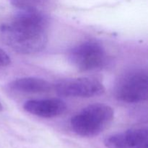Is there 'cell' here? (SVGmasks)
I'll return each instance as SVG.
<instances>
[{"label": "cell", "instance_id": "1", "mask_svg": "<svg viewBox=\"0 0 148 148\" xmlns=\"http://www.w3.org/2000/svg\"><path fill=\"white\" fill-rule=\"evenodd\" d=\"M49 21L37 10H24L0 27V37L7 46L23 54L43 50L48 42Z\"/></svg>", "mask_w": 148, "mask_h": 148}, {"label": "cell", "instance_id": "2", "mask_svg": "<svg viewBox=\"0 0 148 148\" xmlns=\"http://www.w3.org/2000/svg\"><path fill=\"white\" fill-rule=\"evenodd\" d=\"M114 110L104 103H94L75 114L70 121L74 132L82 137H94L102 132L113 121Z\"/></svg>", "mask_w": 148, "mask_h": 148}, {"label": "cell", "instance_id": "3", "mask_svg": "<svg viewBox=\"0 0 148 148\" xmlns=\"http://www.w3.org/2000/svg\"><path fill=\"white\" fill-rule=\"evenodd\" d=\"M69 62L80 71L101 69L107 62V54L103 46L96 40H88L72 48L68 54Z\"/></svg>", "mask_w": 148, "mask_h": 148}, {"label": "cell", "instance_id": "4", "mask_svg": "<svg viewBox=\"0 0 148 148\" xmlns=\"http://www.w3.org/2000/svg\"><path fill=\"white\" fill-rule=\"evenodd\" d=\"M148 77L146 71L135 69L123 75L116 83L114 94L119 101L134 103L147 99Z\"/></svg>", "mask_w": 148, "mask_h": 148}, {"label": "cell", "instance_id": "5", "mask_svg": "<svg viewBox=\"0 0 148 148\" xmlns=\"http://www.w3.org/2000/svg\"><path fill=\"white\" fill-rule=\"evenodd\" d=\"M54 87L59 95L66 97L91 98L105 92V88L100 81L89 77L64 79L58 82Z\"/></svg>", "mask_w": 148, "mask_h": 148}, {"label": "cell", "instance_id": "6", "mask_svg": "<svg viewBox=\"0 0 148 148\" xmlns=\"http://www.w3.org/2000/svg\"><path fill=\"white\" fill-rule=\"evenodd\" d=\"M105 145L109 148H148L147 129L127 130L107 137Z\"/></svg>", "mask_w": 148, "mask_h": 148}, {"label": "cell", "instance_id": "7", "mask_svg": "<svg viewBox=\"0 0 148 148\" xmlns=\"http://www.w3.org/2000/svg\"><path fill=\"white\" fill-rule=\"evenodd\" d=\"M23 108L27 112L43 118H53L65 112V103L58 98L36 99L26 101Z\"/></svg>", "mask_w": 148, "mask_h": 148}, {"label": "cell", "instance_id": "8", "mask_svg": "<svg viewBox=\"0 0 148 148\" xmlns=\"http://www.w3.org/2000/svg\"><path fill=\"white\" fill-rule=\"evenodd\" d=\"M9 89L23 93H40L50 90L51 85L45 79L37 77H22L12 81Z\"/></svg>", "mask_w": 148, "mask_h": 148}, {"label": "cell", "instance_id": "9", "mask_svg": "<svg viewBox=\"0 0 148 148\" xmlns=\"http://www.w3.org/2000/svg\"><path fill=\"white\" fill-rule=\"evenodd\" d=\"M46 0H9L13 6L22 10H36Z\"/></svg>", "mask_w": 148, "mask_h": 148}, {"label": "cell", "instance_id": "10", "mask_svg": "<svg viewBox=\"0 0 148 148\" xmlns=\"http://www.w3.org/2000/svg\"><path fill=\"white\" fill-rule=\"evenodd\" d=\"M10 62H11V59L9 55L4 50L0 49V67L8 66Z\"/></svg>", "mask_w": 148, "mask_h": 148}, {"label": "cell", "instance_id": "11", "mask_svg": "<svg viewBox=\"0 0 148 148\" xmlns=\"http://www.w3.org/2000/svg\"><path fill=\"white\" fill-rule=\"evenodd\" d=\"M3 110V106H2V104H1V101H0V111H1Z\"/></svg>", "mask_w": 148, "mask_h": 148}]
</instances>
